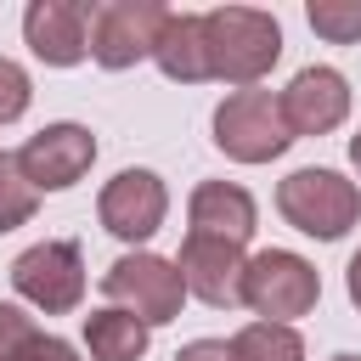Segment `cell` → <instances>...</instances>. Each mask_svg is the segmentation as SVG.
<instances>
[{"mask_svg": "<svg viewBox=\"0 0 361 361\" xmlns=\"http://www.w3.org/2000/svg\"><path fill=\"white\" fill-rule=\"evenodd\" d=\"M147 333L130 310H90L85 316V344L96 361H141L147 355Z\"/></svg>", "mask_w": 361, "mask_h": 361, "instance_id": "15", "label": "cell"}, {"mask_svg": "<svg viewBox=\"0 0 361 361\" xmlns=\"http://www.w3.org/2000/svg\"><path fill=\"white\" fill-rule=\"evenodd\" d=\"M350 158H355V169H361V135H355V141H350Z\"/></svg>", "mask_w": 361, "mask_h": 361, "instance_id": "24", "label": "cell"}, {"mask_svg": "<svg viewBox=\"0 0 361 361\" xmlns=\"http://www.w3.org/2000/svg\"><path fill=\"white\" fill-rule=\"evenodd\" d=\"M276 209H282V220L293 231L333 243V237H344L361 220V192L338 169H293L276 186Z\"/></svg>", "mask_w": 361, "mask_h": 361, "instance_id": "2", "label": "cell"}, {"mask_svg": "<svg viewBox=\"0 0 361 361\" xmlns=\"http://www.w3.org/2000/svg\"><path fill=\"white\" fill-rule=\"evenodd\" d=\"M23 113H28V73L11 56H0V124H11Z\"/></svg>", "mask_w": 361, "mask_h": 361, "instance_id": "19", "label": "cell"}, {"mask_svg": "<svg viewBox=\"0 0 361 361\" xmlns=\"http://www.w3.org/2000/svg\"><path fill=\"white\" fill-rule=\"evenodd\" d=\"M34 203H39V192L28 186L17 152H0V231L28 226V220H34Z\"/></svg>", "mask_w": 361, "mask_h": 361, "instance_id": "17", "label": "cell"}, {"mask_svg": "<svg viewBox=\"0 0 361 361\" xmlns=\"http://www.w3.org/2000/svg\"><path fill=\"white\" fill-rule=\"evenodd\" d=\"M23 34L45 68H73L90 56V6L85 0H34L23 11Z\"/></svg>", "mask_w": 361, "mask_h": 361, "instance_id": "10", "label": "cell"}, {"mask_svg": "<svg viewBox=\"0 0 361 361\" xmlns=\"http://www.w3.org/2000/svg\"><path fill=\"white\" fill-rule=\"evenodd\" d=\"M276 102H282V118H288L293 141L299 135H327L350 113V85H344L338 68H299Z\"/></svg>", "mask_w": 361, "mask_h": 361, "instance_id": "11", "label": "cell"}, {"mask_svg": "<svg viewBox=\"0 0 361 361\" xmlns=\"http://www.w3.org/2000/svg\"><path fill=\"white\" fill-rule=\"evenodd\" d=\"M102 293L113 299V310H130L141 327H164L180 316V299H186V282L169 259L158 254H124L107 265L102 276Z\"/></svg>", "mask_w": 361, "mask_h": 361, "instance_id": "5", "label": "cell"}, {"mask_svg": "<svg viewBox=\"0 0 361 361\" xmlns=\"http://www.w3.org/2000/svg\"><path fill=\"white\" fill-rule=\"evenodd\" d=\"M96 214H102V226H107L113 237L147 243V237L164 226V214H169V192H164V180H158L152 169H118V175L102 186Z\"/></svg>", "mask_w": 361, "mask_h": 361, "instance_id": "9", "label": "cell"}, {"mask_svg": "<svg viewBox=\"0 0 361 361\" xmlns=\"http://www.w3.org/2000/svg\"><path fill=\"white\" fill-rule=\"evenodd\" d=\"M322 299V276L310 259L288 254V248H265L243 265V305L265 322H293V316H310Z\"/></svg>", "mask_w": 361, "mask_h": 361, "instance_id": "3", "label": "cell"}, {"mask_svg": "<svg viewBox=\"0 0 361 361\" xmlns=\"http://www.w3.org/2000/svg\"><path fill=\"white\" fill-rule=\"evenodd\" d=\"M192 237H220L243 248L254 237V197L231 180H203L192 192Z\"/></svg>", "mask_w": 361, "mask_h": 361, "instance_id": "13", "label": "cell"}, {"mask_svg": "<svg viewBox=\"0 0 361 361\" xmlns=\"http://www.w3.org/2000/svg\"><path fill=\"white\" fill-rule=\"evenodd\" d=\"M175 361H231V344H220V338H192L186 350H175Z\"/></svg>", "mask_w": 361, "mask_h": 361, "instance_id": "22", "label": "cell"}, {"mask_svg": "<svg viewBox=\"0 0 361 361\" xmlns=\"http://www.w3.org/2000/svg\"><path fill=\"white\" fill-rule=\"evenodd\" d=\"M243 248L237 243H220V237H186L180 243V282H186V293H197L203 305H214V310H231V305H243Z\"/></svg>", "mask_w": 361, "mask_h": 361, "instance_id": "12", "label": "cell"}, {"mask_svg": "<svg viewBox=\"0 0 361 361\" xmlns=\"http://www.w3.org/2000/svg\"><path fill=\"white\" fill-rule=\"evenodd\" d=\"M333 361H361V355H333Z\"/></svg>", "mask_w": 361, "mask_h": 361, "instance_id": "25", "label": "cell"}, {"mask_svg": "<svg viewBox=\"0 0 361 361\" xmlns=\"http://www.w3.org/2000/svg\"><path fill=\"white\" fill-rule=\"evenodd\" d=\"M231 361H305V344L282 322H248L231 338Z\"/></svg>", "mask_w": 361, "mask_h": 361, "instance_id": "16", "label": "cell"}, {"mask_svg": "<svg viewBox=\"0 0 361 361\" xmlns=\"http://www.w3.org/2000/svg\"><path fill=\"white\" fill-rule=\"evenodd\" d=\"M11 361H79V350L68 344V338H56V333H39L28 350H17Z\"/></svg>", "mask_w": 361, "mask_h": 361, "instance_id": "21", "label": "cell"}, {"mask_svg": "<svg viewBox=\"0 0 361 361\" xmlns=\"http://www.w3.org/2000/svg\"><path fill=\"white\" fill-rule=\"evenodd\" d=\"M214 141L226 158L237 164H271L288 152V118H282V102L271 90H231L220 107H214Z\"/></svg>", "mask_w": 361, "mask_h": 361, "instance_id": "4", "label": "cell"}, {"mask_svg": "<svg viewBox=\"0 0 361 361\" xmlns=\"http://www.w3.org/2000/svg\"><path fill=\"white\" fill-rule=\"evenodd\" d=\"M152 62L180 79V85H197L209 79V45H203V17L197 11H164L158 23V39H152Z\"/></svg>", "mask_w": 361, "mask_h": 361, "instance_id": "14", "label": "cell"}, {"mask_svg": "<svg viewBox=\"0 0 361 361\" xmlns=\"http://www.w3.org/2000/svg\"><path fill=\"white\" fill-rule=\"evenodd\" d=\"M310 28L333 45H355L361 39V0H310Z\"/></svg>", "mask_w": 361, "mask_h": 361, "instance_id": "18", "label": "cell"}, {"mask_svg": "<svg viewBox=\"0 0 361 361\" xmlns=\"http://www.w3.org/2000/svg\"><path fill=\"white\" fill-rule=\"evenodd\" d=\"M203 45H209V79H226V85H254L276 68L282 56V28L271 11H254V6H220V11H203Z\"/></svg>", "mask_w": 361, "mask_h": 361, "instance_id": "1", "label": "cell"}, {"mask_svg": "<svg viewBox=\"0 0 361 361\" xmlns=\"http://www.w3.org/2000/svg\"><path fill=\"white\" fill-rule=\"evenodd\" d=\"M344 288H350V299H355V310H361V248H355V259H350V271H344Z\"/></svg>", "mask_w": 361, "mask_h": 361, "instance_id": "23", "label": "cell"}, {"mask_svg": "<svg viewBox=\"0 0 361 361\" xmlns=\"http://www.w3.org/2000/svg\"><path fill=\"white\" fill-rule=\"evenodd\" d=\"M11 288L45 316H68L85 299V259L73 243H34L11 259Z\"/></svg>", "mask_w": 361, "mask_h": 361, "instance_id": "7", "label": "cell"}, {"mask_svg": "<svg viewBox=\"0 0 361 361\" xmlns=\"http://www.w3.org/2000/svg\"><path fill=\"white\" fill-rule=\"evenodd\" d=\"M17 164H23V175H28L34 192H68L96 164V135L85 124H45L39 135L23 141Z\"/></svg>", "mask_w": 361, "mask_h": 361, "instance_id": "8", "label": "cell"}, {"mask_svg": "<svg viewBox=\"0 0 361 361\" xmlns=\"http://www.w3.org/2000/svg\"><path fill=\"white\" fill-rule=\"evenodd\" d=\"M164 11L169 6H158V0H102V6H90V56L107 73L135 68L141 56H152Z\"/></svg>", "mask_w": 361, "mask_h": 361, "instance_id": "6", "label": "cell"}, {"mask_svg": "<svg viewBox=\"0 0 361 361\" xmlns=\"http://www.w3.org/2000/svg\"><path fill=\"white\" fill-rule=\"evenodd\" d=\"M34 338H39L34 316H23L17 305H0V361H11L17 350H28Z\"/></svg>", "mask_w": 361, "mask_h": 361, "instance_id": "20", "label": "cell"}]
</instances>
